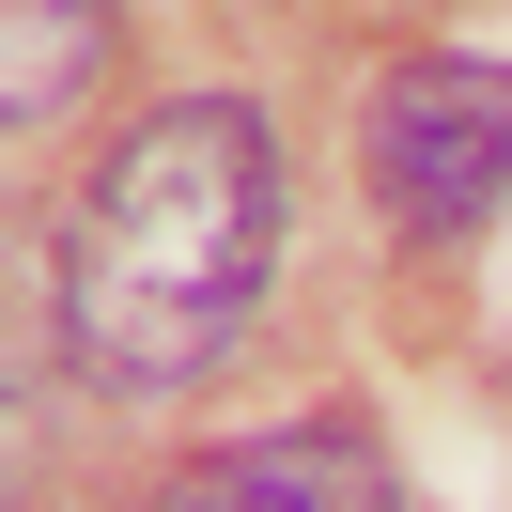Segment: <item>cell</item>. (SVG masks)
<instances>
[{
	"label": "cell",
	"mask_w": 512,
	"mask_h": 512,
	"mask_svg": "<svg viewBox=\"0 0 512 512\" xmlns=\"http://www.w3.org/2000/svg\"><path fill=\"white\" fill-rule=\"evenodd\" d=\"M280 280V140L249 94H171L109 140L63 233V326L109 388H202Z\"/></svg>",
	"instance_id": "cell-1"
},
{
	"label": "cell",
	"mask_w": 512,
	"mask_h": 512,
	"mask_svg": "<svg viewBox=\"0 0 512 512\" xmlns=\"http://www.w3.org/2000/svg\"><path fill=\"white\" fill-rule=\"evenodd\" d=\"M357 156H373V202H388L404 233H481V218L512 202V63H481V47L388 63Z\"/></svg>",
	"instance_id": "cell-2"
},
{
	"label": "cell",
	"mask_w": 512,
	"mask_h": 512,
	"mask_svg": "<svg viewBox=\"0 0 512 512\" xmlns=\"http://www.w3.org/2000/svg\"><path fill=\"white\" fill-rule=\"evenodd\" d=\"M187 497H326V512H388V450L357 419H311V435H233L187 466Z\"/></svg>",
	"instance_id": "cell-3"
},
{
	"label": "cell",
	"mask_w": 512,
	"mask_h": 512,
	"mask_svg": "<svg viewBox=\"0 0 512 512\" xmlns=\"http://www.w3.org/2000/svg\"><path fill=\"white\" fill-rule=\"evenodd\" d=\"M94 63H109V0H0V109H16V125L78 109Z\"/></svg>",
	"instance_id": "cell-4"
}]
</instances>
